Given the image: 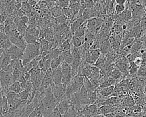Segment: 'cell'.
I'll use <instances>...</instances> for the list:
<instances>
[{"instance_id":"1","label":"cell","mask_w":146,"mask_h":117,"mask_svg":"<svg viewBox=\"0 0 146 117\" xmlns=\"http://www.w3.org/2000/svg\"><path fill=\"white\" fill-rule=\"evenodd\" d=\"M40 43L38 42L29 44L24 50L23 58L21 59L22 64L25 66L30 63L36 57L40 55Z\"/></svg>"},{"instance_id":"2","label":"cell","mask_w":146,"mask_h":117,"mask_svg":"<svg viewBox=\"0 0 146 117\" xmlns=\"http://www.w3.org/2000/svg\"><path fill=\"white\" fill-rule=\"evenodd\" d=\"M0 80H1V86L3 88L5 91V95H6L9 92L8 91L9 87L15 82L13 77L12 72L1 70L0 71Z\"/></svg>"},{"instance_id":"3","label":"cell","mask_w":146,"mask_h":117,"mask_svg":"<svg viewBox=\"0 0 146 117\" xmlns=\"http://www.w3.org/2000/svg\"><path fill=\"white\" fill-rule=\"evenodd\" d=\"M60 68L62 73V84L67 87L74 78L71 66L70 64L63 62L60 64Z\"/></svg>"},{"instance_id":"4","label":"cell","mask_w":146,"mask_h":117,"mask_svg":"<svg viewBox=\"0 0 146 117\" xmlns=\"http://www.w3.org/2000/svg\"><path fill=\"white\" fill-rule=\"evenodd\" d=\"M51 90L54 98L58 103L65 95L66 92V87L62 84L56 85L53 83L51 86Z\"/></svg>"},{"instance_id":"5","label":"cell","mask_w":146,"mask_h":117,"mask_svg":"<svg viewBox=\"0 0 146 117\" xmlns=\"http://www.w3.org/2000/svg\"><path fill=\"white\" fill-rule=\"evenodd\" d=\"M5 52L11 58V60H16L22 59L24 51L13 45L9 49L5 51Z\"/></svg>"},{"instance_id":"6","label":"cell","mask_w":146,"mask_h":117,"mask_svg":"<svg viewBox=\"0 0 146 117\" xmlns=\"http://www.w3.org/2000/svg\"><path fill=\"white\" fill-rule=\"evenodd\" d=\"M100 55L101 53L99 49L90 50L86 54L85 61L90 65H94Z\"/></svg>"},{"instance_id":"7","label":"cell","mask_w":146,"mask_h":117,"mask_svg":"<svg viewBox=\"0 0 146 117\" xmlns=\"http://www.w3.org/2000/svg\"><path fill=\"white\" fill-rule=\"evenodd\" d=\"M72 106L70 98H67L64 96L63 98L58 102L57 108L60 113L63 115L65 114L70 108Z\"/></svg>"},{"instance_id":"8","label":"cell","mask_w":146,"mask_h":117,"mask_svg":"<svg viewBox=\"0 0 146 117\" xmlns=\"http://www.w3.org/2000/svg\"><path fill=\"white\" fill-rule=\"evenodd\" d=\"M52 69L51 68H48L44 76V78L42 80V82L40 88L46 90L48 88L50 87L53 84L52 82Z\"/></svg>"},{"instance_id":"9","label":"cell","mask_w":146,"mask_h":117,"mask_svg":"<svg viewBox=\"0 0 146 117\" xmlns=\"http://www.w3.org/2000/svg\"><path fill=\"white\" fill-rule=\"evenodd\" d=\"M102 23V21L100 19L96 18H92L90 19H88L87 21V30L91 33L96 30Z\"/></svg>"},{"instance_id":"10","label":"cell","mask_w":146,"mask_h":117,"mask_svg":"<svg viewBox=\"0 0 146 117\" xmlns=\"http://www.w3.org/2000/svg\"><path fill=\"white\" fill-rule=\"evenodd\" d=\"M52 70L53 83L56 85L62 84V73L61 71L60 66L58 68Z\"/></svg>"},{"instance_id":"11","label":"cell","mask_w":146,"mask_h":117,"mask_svg":"<svg viewBox=\"0 0 146 117\" xmlns=\"http://www.w3.org/2000/svg\"><path fill=\"white\" fill-rule=\"evenodd\" d=\"M111 49H112V46L108 39H107L100 43L99 50L101 54L105 55L107 54L108 53L111 51Z\"/></svg>"},{"instance_id":"12","label":"cell","mask_w":146,"mask_h":117,"mask_svg":"<svg viewBox=\"0 0 146 117\" xmlns=\"http://www.w3.org/2000/svg\"><path fill=\"white\" fill-rule=\"evenodd\" d=\"M142 46H143V43H142L141 38L135 39L133 42L132 43L131 54L140 52V50L142 49Z\"/></svg>"},{"instance_id":"13","label":"cell","mask_w":146,"mask_h":117,"mask_svg":"<svg viewBox=\"0 0 146 117\" xmlns=\"http://www.w3.org/2000/svg\"><path fill=\"white\" fill-rule=\"evenodd\" d=\"M86 21V20L82 17L78 18L74 21H73L70 26L71 31L74 34V33L79 28V27Z\"/></svg>"},{"instance_id":"14","label":"cell","mask_w":146,"mask_h":117,"mask_svg":"<svg viewBox=\"0 0 146 117\" xmlns=\"http://www.w3.org/2000/svg\"><path fill=\"white\" fill-rule=\"evenodd\" d=\"M8 91L13 92L16 94L19 93L21 91H22V84L19 81H15L9 87Z\"/></svg>"},{"instance_id":"15","label":"cell","mask_w":146,"mask_h":117,"mask_svg":"<svg viewBox=\"0 0 146 117\" xmlns=\"http://www.w3.org/2000/svg\"><path fill=\"white\" fill-rule=\"evenodd\" d=\"M63 62H64V60H63V57L62 56V55L60 54V55L58 57L52 60V61L51 62V64H50V68L52 70L55 69V68H58V67H59L60 66V64Z\"/></svg>"},{"instance_id":"16","label":"cell","mask_w":146,"mask_h":117,"mask_svg":"<svg viewBox=\"0 0 146 117\" xmlns=\"http://www.w3.org/2000/svg\"><path fill=\"white\" fill-rule=\"evenodd\" d=\"M114 89H115V86L113 85V86H111L100 89L99 91V92L100 94V95L102 96L103 97H106L110 95L111 94H112V92L114 91Z\"/></svg>"},{"instance_id":"17","label":"cell","mask_w":146,"mask_h":117,"mask_svg":"<svg viewBox=\"0 0 146 117\" xmlns=\"http://www.w3.org/2000/svg\"><path fill=\"white\" fill-rule=\"evenodd\" d=\"M23 38H24L25 42H26V43L27 45L37 42L36 38L35 36L32 35L31 34H30L29 33H25L23 35Z\"/></svg>"},{"instance_id":"18","label":"cell","mask_w":146,"mask_h":117,"mask_svg":"<svg viewBox=\"0 0 146 117\" xmlns=\"http://www.w3.org/2000/svg\"><path fill=\"white\" fill-rule=\"evenodd\" d=\"M72 43L73 47H74L75 48H79V47L82 46V45L83 44V38L75 37L73 36L72 39Z\"/></svg>"},{"instance_id":"19","label":"cell","mask_w":146,"mask_h":117,"mask_svg":"<svg viewBox=\"0 0 146 117\" xmlns=\"http://www.w3.org/2000/svg\"><path fill=\"white\" fill-rule=\"evenodd\" d=\"M30 92L27 90H23L18 94V98L23 102L26 101L29 98Z\"/></svg>"},{"instance_id":"20","label":"cell","mask_w":146,"mask_h":117,"mask_svg":"<svg viewBox=\"0 0 146 117\" xmlns=\"http://www.w3.org/2000/svg\"><path fill=\"white\" fill-rule=\"evenodd\" d=\"M71 48V45L70 44V41L64 40L60 45L59 47V50H60L61 52H63L65 51L70 50Z\"/></svg>"},{"instance_id":"21","label":"cell","mask_w":146,"mask_h":117,"mask_svg":"<svg viewBox=\"0 0 146 117\" xmlns=\"http://www.w3.org/2000/svg\"><path fill=\"white\" fill-rule=\"evenodd\" d=\"M139 68V67L137 66V65H136L134 62H131L129 63V68H128V72L129 74L131 75H136L137 71Z\"/></svg>"},{"instance_id":"22","label":"cell","mask_w":146,"mask_h":117,"mask_svg":"<svg viewBox=\"0 0 146 117\" xmlns=\"http://www.w3.org/2000/svg\"><path fill=\"white\" fill-rule=\"evenodd\" d=\"M136 75L139 78H146V64H142L139 67Z\"/></svg>"},{"instance_id":"23","label":"cell","mask_w":146,"mask_h":117,"mask_svg":"<svg viewBox=\"0 0 146 117\" xmlns=\"http://www.w3.org/2000/svg\"><path fill=\"white\" fill-rule=\"evenodd\" d=\"M105 61H106V57L104 56V55L101 54L94 65L95 66L98 68H102L104 66L105 63Z\"/></svg>"},{"instance_id":"24","label":"cell","mask_w":146,"mask_h":117,"mask_svg":"<svg viewBox=\"0 0 146 117\" xmlns=\"http://www.w3.org/2000/svg\"><path fill=\"white\" fill-rule=\"evenodd\" d=\"M118 69L121 71L123 73H125L127 71V70H128L129 66H127V64L125 63L124 62H120L117 63L116 65Z\"/></svg>"},{"instance_id":"25","label":"cell","mask_w":146,"mask_h":117,"mask_svg":"<svg viewBox=\"0 0 146 117\" xmlns=\"http://www.w3.org/2000/svg\"><path fill=\"white\" fill-rule=\"evenodd\" d=\"M125 10V6L124 5H117L116 4L115 6V10L117 14H120L122 13L124 10Z\"/></svg>"},{"instance_id":"26","label":"cell","mask_w":146,"mask_h":117,"mask_svg":"<svg viewBox=\"0 0 146 117\" xmlns=\"http://www.w3.org/2000/svg\"><path fill=\"white\" fill-rule=\"evenodd\" d=\"M63 12L64 15L67 18H71L72 17H74L72 11L70 8H68V7L63 8Z\"/></svg>"},{"instance_id":"27","label":"cell","mask_w":146,"mask_h":117,"mask_svg":"<svg viewBox=\"0 0 146 117\" xmlns=\"http://www.w3.org/2000/svg\"><path fill=\"white\" fill-rule=\"evenodd\" d=\"M112 108L108 106H103L100 108V111L102 114H107L112 111Z\"/></svg>"},{"instance_id":"28","label":"cell","mask_w":146,"mask_h":117,"mask_svg":"<svg viewBox=\"0 0 146 117\" xmlns=\"http://www.w3.org/2000/svg\"><path fill=\"white\" fill-rule=\"evenodd\" d=\"M48 117H62V115L59 111L57 107L51 112Z\"/></svg>"},{"instance_id":"29","label":"cell","mask_w":146,"mask_h":117,"mask_svg":"<svg viewBox=\"0 0 146 117\" xmlns=\"http://www.w3.org/2000/svg\"><path fill=\"white\" fill-rule=\"evenodd\" d=\"M63 13V9L59 8V7H56L54 9L53 11H52V14L55 17H59L61 15H62V14Z\"/></svg>"},{"instance_id":"30","label":"cell","mask_w":146,"mask_h":117,"mask_svg":"<svg viewBox=\"0 0 146 117\" xmlns=\"http://www.w3.org/2000/svg\"><path fill=\"white\" fill-rule=\"evenodd\" d=\"M8 39L9 38L5 33L0 32V46H2Z\"/></svg>"},{"instance_id":"31","label":"cell","mask_w":146,"mask_h":117,"mask_svg":"<svg viewBox=\"0 0 146 117\" xmlns=\"http://www.w3.org/2000/svg\"><path fill=\"white\" fill-rule=\"evenodd\" d=\"M58 5L61 7H67L68 5H70V2L68 1H58L57 2Z\"/></svg>"},{"instance_id":"32","label":"cell","mask_w":146,"mask_h":117,"mask_svg":"<svg viewBox=\"0 0 146 117\" xmlns=\"http://www.w3.org/2000/svg\"><path fill=\"white\" fill-rule=\"evenodd\" d=\"M44 37L46 40H52V38L53 37V34L52 31H47L45 33Z\"/></svg>"},{"instance_id":"33","label":"cell","mask_w":146,"mask_h":117,"mask_svg":"<svg viewBox=\"0 0 146 117\" xmlns=\"http://www.w3.org/2000/svg\"><path fill=\"white\" fill-rule=\"evenodd\" d=\"M134 63L136 64V65H137V66H139V67L142 65V64H143V60H142V59H141V57H137L135 59V60H134Z\"/></svg>"},{"instance_id":"34","label":"cell","mask_w":146,"mask_h":117,"mask_svg":"<svg viewBox=\"0 0 146 117\" xmlns=\"http://www.w3.org/2000/svg\"><path fill=\"white\" fill-rule=\"evenodd\" d=\"M28 117H42L35 110L31 112L28 116Z\"/></svg>"},{"instance_id":"35","label":"cell","mask_w":146,"mask_h":117,"mask_svg":"<svg viewBox=\"0 0 146 117\" xmlns=\"http://www.w3.org/2000/svg\"><path fill=\"white\" fill-rule=\"evenodd\" d=\"M141 39L143 43L142 49H146V36L144 35L143 37L141 38Z\"/></svg>"},{"instance_id":"36","label":"cell","mask_w":146,"mask_h":117,"mask_svg":"<svg viewBox=\"0 0 146 117\" xmlns=\"http://www.w3.org/2000/svg\"><path fill=\"white\" fill-rule=\"evenodd\" d=\"M3 96L0 98V117L2 115V107H3Z\"/></svg>"},{"instance_id":"37","label":"cell","mask_w":146,"mask_h":117,"mask_svg":"<svg viewBox=\"0 0 146 117\" xmlns=\"http://www.w3.org/2000/svg\"><path fill=\"white\" fill-rule=\"evenodd\" d=\"M21 21L22 22H23L24 23L26 24V23H27V22L29 21V19H28L27 17H26V16H25V15H23V16H22V17H21Z\"/></svg>"},{"instance_id":"38","label":"cell","mask_w":146,"mask_h":117,"mask_svg":"<svg viewBox=\"0 0 146 117\" xmlns=\"http://www.w3.org/2000/svg\"><path fill=\"white\" fill-rule=\"evenodd\" d=\"M116 4L117 5H124L126 3L127 1L125 0H116L115 1Z\"/></svg>"},{"instance_id":"39","label":"cell","mask_w":146,"mask_h":117,"mask_svg":"<svg viewBox=\"0 0 146 117\" xmlns=\"http://www.w3.org/2000/svg\"><path fill=\"white\" fill-rule=\"evenodd\" d=\"M106 117H114L111 114H108L107 115H106Z\"/></svg>"},{"instance_id":"40","label":"cell","mask_w":146,"mask_h":117,"mask_svg":"<svg viewBox=\"0 0 146 117\" xmlns=\"http://www.w3.org/2000/svg\"><path fill=\"white\" fill-rule=\"evenodd\" d=\"M144 92H145V95L146 96V84L145 85V87H144Z\"/></svg>"},{"instance_id":"41","label":"cell","mask_w":146,"mask_h":117,"mask_svg":"<svg viewBox=\"0 0 146 117\" xmlns=\"http://www.w3.org/2000/svg\"><path fill=\"white\" fill-rule=\"evenodd\" d=\"M145 16H146V7H145Z\"/></svg>"},{"instance_id":"42","label":"cell","mask_w":146,"mask_h":117,"mask_svg":"<svg viewBox=\"0 0 146 117\" xmlns=\"http://www.w3.org/2000/svg\"><path fill=\"white\" fill-rule=\"evenodd\" d=\"M142 117H146V115H144V116H143Z\"/></svg>"}]
</instances>
